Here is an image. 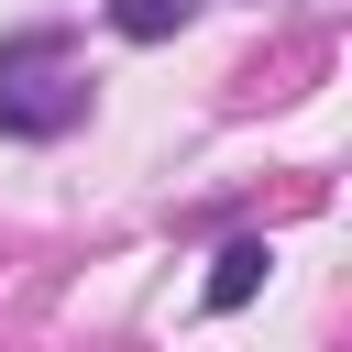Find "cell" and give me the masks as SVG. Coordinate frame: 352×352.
Listing matches in <instances>:
<instances>
[{"instance_id": "3", "label": "cell", "mask_w": 352, "mask_h": 352, "mask_svg": "<svg viewBox=\"0 0 352 352\" xmlns=\"http://www.w3.org/2000/svg\"><path fill=\"white\" fill-rule=\"evenodd\" d=\"M187 11H198V0H110V33H121V44H165Z\"/></svg>"}, {"instance_id": "1", "label": "cell", "mask_w": 352, "mask_h": 352, "mask_svg": "<svg viewBox=\"0 0 352 352\" xmlns=\"http://www.w3.org/2000/svg\"><path fill=\"white\" fill-rule=\"evenodd\" d=\"M88 66H77V33L66 22H22L0 33V132L11 143H66L88 121Z\"/></svg>"}, {"instance_id": "2", "label": "cell", "mask_w": 352, "mask_h": 352, "mask_svg": "<svg viewBox=\"0 0 352 352\" xmlns=\"http://www.w3.org/2000/svg\"><path fill=\"white\" fill-rule=\"evenodd\" d=\"M264 264H275V253H264V231H231V242H220V275H209V308H220V319H231V308H253Z\"/></svg>"}]
</instances>
